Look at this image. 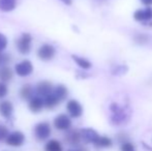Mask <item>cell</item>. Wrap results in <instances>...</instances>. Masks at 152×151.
<instances>
[{
	"label": "cell",
	"instance_id": "11",
	"mask_svg": "<svg viewBox=\"0 0 152 151\" xmlns=\"http://www.w3.org/2000/svg\"><path fill=\"white\" fill-rule=\"evenodd\" d=\"M29 109L33 113H38L44 108V99L40 96H33L29 101Z\"/></svg>",
	"mask_w": 152,
	"mask_h": 151
},
{
	"label": "cell",
	"instance_id": "20",
	"mask_svg": "<svg viewBox=\"0 0 152 151\" xmlns=\"http://www.w3.org/2000/svg\"><path fill=\"white\" fill-rule=\"evenodd\" d=\"M58 104H59L58 99L55 97V95L53 94V93L44 98V107H46L47 109H49V110L54 109Z\"/></svg>",
	"mask_w": 152,
	"mask_h": 151
},
{
	"label": "cell",
	"instance_id": "17",
	"mask_svg": "<svg viewBox=\"0 0 152 151\" xmlns=\"http://www.w3.org/2000/svg\"><path fill=\"white\" fill-rule=\"evenodd\" d=\"M17 0H0V10L2 12H12L16 8Z\"/></svg>",
	"mask_w": 152,
	"mask_h": 151
},
{
	"label": "cell",
	"instance_id": "21",
	"mask_svg": "<svg viewBox=\"0 0 152 151\" xmlns=\"http://www.w3.org/2000/svg\"><path fill=\"white\" fill-rule=\"evenodd\" d=\"M12 71L7 66H3L0 69V80L2 82H8L12 79Z\"/></svg>",
	"mask_w": 152,
	"mask_h": 151
},
{
	"label": "cell",
	"instance_id": "10",
	"mask_svg": "<svg viewBox=\"0 0 152 151\" xmlns=\"http://www.w3.org/2000/svg\"><path fill=\"white\" fill-rule=\"evenodd\" d=\"M81 133V139L85 142V143H95L97 138L99 137L97 133L92 128H83L80 131Z\"/></svg>",
	"mask_w": 152,
	"mask_h": 151
},
{
	"label": "cell",
	"instance_id": "18",
	"mask_svg": "<svg viewBox=\"0 0 152 151\" xmlns=\"http://www.w3.org/2000/svg\"><path fill=\"white\" fill-rule=\"evenodd\" d=\"M113 145L112 140L109 137H98L97 140L94 143V146L97 148H109Z\"/></svg>",
	"mask_w": 152,
	"mask_h": 151
},
{
	"label": "cell",
	"instance_id": "27",
	"mask_svg": "<svg viewBox=\"0 0 152 151\" xmlns=\"http://www.w3.org/2000/svg\"><path fill=\"white\" fill-rule=\"evenodd\" d=\"M7 86H6L4 83H1L0 82V98L4 97L6 94H7Z\"/></svg>",
	"mask_w": 152,
	"mask_h": 151
},
{
	"label": "cell",
	"instance_id": "16",
	"mask_svg": "<svg viewBox=\"0 0 152 151\" xmlns=\"http://www.w3.org/2000/svg\"><path fill=\"white\" fill-rule=\"evenodd\" d=\"M33 87L30 84H26L21 88L20 91V96L25 101H30L33 97Z\"/></svg>",
	"mask_w": 152,
	"mask_h": 151
},
{
	"label": "cell",
	"instance_id": "14",
	"mask_svg": "<svg viewBox=\"0 0 152 151\" xmlns=\"http://www.w3.org/2000/svg\"><path fill=\"white\" fill-rule=\"evenodd\" d=\"M14 111L12 104L8 101H3L0 103V115L4 118H10Z\"/></svg>",
	"mask_w": 152,
	"mask_h": 151
},
{
	"label": "cell",
	"instance_id": "26",
	"mask_svg": "<svg viewBox=\"0 0 152 151\" xmlns=\"http://www.w3.org/2000/svg\"><path fill=\"white\" fill-rule=\"evenodd\" d=\"M6 46H7V38L5 35L0 33V52H2L6 48Z\"/></svg>",
	"mask_w": 152,
	"mask_h": 151
},
{
	"label": "cell",
	"instance_id": "6",
	"mask_svg": "<svg viewBox=\"0 0 152 151\" xmlns=\"http://www.w3.org/2000/svg\"><path fill=\"white\" fill-rule=\"evenodd\" d=\"M54 126L59 131H68L72 126V120L65 114H60L54 119Z\"/></svg>",
	"mask_w": 152,
	"mask_h": 151
},
{
	"label": "cell",
	"instance_id": "19",
	"mask_svg": "<svg viewBox=\"0 0 152 151\" xmlns=\"http://www.w3.org/2000/svg\"><path fill=\"white\" fill-rule=\"evenodd\" d=\"M45 151H63V147L57 140H50L45 146Z\"/></svg>",
	"mask_w": 152,
	"mask_h": 151
},
{
	"label": "cell",
	"instance_id": "12",
	"mask_svg": "<svg viewBox=\"0 0 152 151\" xmlns=\"http://www.w3.org/2000/svg\"><path fill=\"white\" fill-rule=\"evenodd\" d=\"M65 141L67 142L69 145L76 146L80 143L81 141V133L80 131H77V129H72L69 131L65 136Z\"/></svg>",
	"mask_w": 152,
	"mask_h": 151
},
{
	"label": "cell",
	"instance_id": "3",
	"mask_svg": "<svg viewBox=\"0 0 152 151\" xmlns=\"http://www.w3.org/2000/svg\"><path fill=\"white\" fill-rule=\"evenodd\" d=\"M31 42H32L31 35L29 33H23L21 35V37L16 42L17 48H18L19 52L24 55L28 54L31 50Z\"/></svg>",
	"mask_w": 152,
	"mask_h": 151
},
{
	"label": "cell",
	"instance_id": "2",
	"mask_svg": "<svg viewBox=\"0 0 152 151\" xmlns=\"http://www.w3.org/2000/svg\"><path fill=\"white\" fill-rule=\"evenodd\" d=\"M51 125L48 122H39L34 127V136L38 141L47 140L51 136Z\"/></svg>",
	"mask_w": 152,
	"mask_h": 151
},
{
	"label": "cell",
	"instance_id": "25",
	"mask_svg": "<svg viewBox=\"0 0 152 151\" xmlns=\"http://www.w3.org/2000/svg\"><path fill=\"white\" fill-rule=\"evenodd\" d=\"M10 61V56L7 54H4V53L0 52V65H4L7 62Z\"/></svg>",
	"mask_w": 152,
	"mask_h": 151
},
{
	"label": "cell",
	"instance_id": "23",
	"mask_svg": "<svg viewBox=\"0 0 152 151\" xmlns=\"http://www.w3.org/2000/svg\"><path fill=\"white\" fill-rule=\"evenodd\" d=\"M121 151H136V148L130 142H124L121 145Z\"/></svg>",
	"mask_w": 152,
	"mask_h": 151
},
{
	"label": "cell",
	"instance_id": "7",
	"mask_svg": "<svg viewBox=\"0 0 152 151\" xmlns=\"http://www.w3.org/2000/svg\"><path fill=\"white\" fill-rule=\"evenodd\" d=\"M15 71L20 77H27L33 71V65L29 60H23L22 62L18 63L15 67Z\"/></svg>",
	"mask_w": 152,
	"mask_h": 151
},
{
	"label": "cell",
	"instance_id": "24",
	"mask_svg": "<svg viewBox=\"0 0 152 151\" xmlns=\"http://www.w3.org/2000/svg\"><path fill=\"white\" fill-rule=\"evenodd\" d=\"M8 129L6 126H4V125H0V141H2V140H5L6 137L8 136Z\"/></svg>",
	"mask_w": 152,
	"mask_h": 151
},
{
	"label": "cell",
	"instance_id": "15",
	"mask_svg": "<svg viewBox=\"0 0 152 151\" xmlns=\"http://www.w3.org/2000/svg\"><path fill=\"white\" fill-rule=\"evenodd\" d=\"M53 94L58 99L59 103H61V101H63L64 99L67 97V94H68L67 88H66L64 85H57L54 88V90H53Z\"/></svg>",
	"mask_w": 152,
	"mask_h": 151
},
{
	"label": "cell",
	"instance_id": "5",
	"mask_svg": "<svg viewBox=\"0 0 152 151\" xmlns=\"http://www.w3.org/2000/svg\"><path fill=\"white\" fill-rule=\"evenodd\" d=\"M55 53H56V51H55L54 47L51 46V44H42V46L38 49L37 56H38V58L42 59V60L49 61V60H51V59H53V57L55 56Z\"/></svg>",
	"mask_w": 152,
	"mask_h": 151
},
{
	"label": "cell",
	"instance_id": "28",
	"mask_svg": "<svg viewBox=\"0 0 152 151\" xmlns=\"http://www.w3.org/2000/svg\"><path fill=\"white\" fill-rule=\"evenodd\" d=\"M141 2L145 5H151L152 4V0H141Z\"/></svg>",
	"mask_w": 152,
	"mask_h": 151
},
{
	"label": "cell",
	"instance_id": "4",
	"mask_svg": "<svg viewBox=\"0 0 152 151\" xmlns=\"http://www.w3.org/2000/svg\"><path fill=\"white\" fill-rule=\"evenodd\" d=\"M5 142L8 146H12V147H20L24 144L25 142V136L23 133L17 131L14 133H8V136L6 137Z\"/></svg>",
	"mask_w": 152,
	"mask_h": 151
},
{
	"label": "cell",
	"instance_id": "30",
	"mask_svg": "<svg viewBox=\"0 0 152 151\" xmlns=\"http://www.w3.org/2000/svg\"><path fill=\"white\" fill-rule=\"evenodd\" d=\"M68 151H74V150H68Z\"/></svg>",
	"mask_w": 152,
	"mask_h": 151
},
{
	"label": "cell",
	"instance_id": "13",
	"mask_svg": "<svg viewBox=\"0 0 152 151\" xmlns=\"http://www.w3.org/2000/svg\"><path fill=\"white\" fill-rule=\"evenodd\" d=\"M134 18L136 21H147L152 19V8L147 7L145 9H139L134 12Z\"/></svg>",
	"mask_w": 152,
	"mask_h": 151
},
{
	"label": "cell",
	"instance_id": "22",
	"mask_svg": "<svg viewBox=\"0 0 152 151\" xmlns=\"http://www.w3.org/2000/svg\"><path fill=\"white\" fill-rule=\"evenodd\" d=\"M72 59H74L75 62H76L80 67H82V69H88L91 67V63L89 62L87 59L82 58V57H79V56H77V55H72Z\"/></svg>",
	"mask_w": 152,
	"mask_h": 151
},
{
	"label": "cell",
	"instance_id": "1",
	"mask_svg": "<svg viewBox=\"0 0 152 151\" xmlns=\"http://www.w3.org/2000/svg\"><path fill=\"white\" fill-rule=\"evenodd\" d=\"M110 110L112 112V122L114 124H122L127 120V114H126L125 110L117 103L111 104Z\"/></svg>",
	"mask_w": 152,
	"mask_h": 151
},
{
	"label": "cell",
	"instance_id": "29",
	"mask_svg": "<svg viewBox=\"0 0 152 151\" xmlns=\"http://www.w3.org/2000/svg\"><path fill=\"white\" fill-rule=\"evenodd\" d=\"M60 1H62L64 4H66V5H70V4H72V0H60Z\"/></svg>",
	"mask_w": 152,
	"mask_h": 151
},
{
	"label": "cell",
	"instance_id": "8",
	"mask_svg": "<svg viewBox=\"0 0 152 151\" xmlns=\"http://www.w3.org/2000/svg\"><path fill=\"white\" fill-rule=\"evenodd\" d=\"M53 90H54V86L49 81H42L36 86V92H37V94L39 96L42 97H46L48 95L52 94Z\"/></svg>",
	"mask_w": 152,
	"mask_h": 151
},
{
	"label": "cell",
	"instance_id": "9",
	"mask_svg": "<svg viewBox=\"0 0 152 151\" xmlns=\"http://www.w3.org/2000/svg\"><path fill=\"white\" fill-rule=\"evenodd\" d=\"M66 109H67V112L72 118H78L80 117L83 113V108L81 106V104L79 101H75V99H72L67 103L66 105Z\"/></svg>",
	"mask_w": 152,
	"mask_h": 151
}]
</instances>
